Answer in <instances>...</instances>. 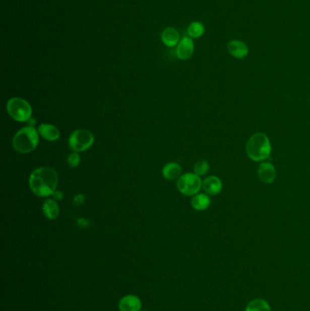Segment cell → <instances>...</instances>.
<instances>
[{
  "label": "cell",
  "mask_w": 310,
  "mask_h": 311,
  "mask_svg": "<svg viewBox=\"0 0 310 311\" xmlns=\"http://www.w3.org/2000/svg\"><path fill=\"white\" fill-rule=\"evenodd\" d=\"M58 175L56 170L48 167H38L29 176V188L37 197L46 198L56 191Z\"/></svg>",
  "instance_id": "1"
},
{
  "label": "cell",
  "mask_w": 310,
  "mask_h": 311,
  "mask_svg": "<svg viewBox=\"0 0 310 311\" xmlns=\"http://www.w3.org/2000/svg\"><path fill=\"white\" fill-rule=\"evenodd\" d=\"M271 150L272 148L269 137L263 132L255 133L250 137L245 145L247 157L255 162H261L269 158Z\"/></svg>",
  "instance_id": "2"
},
{
  "label": "cell",
  "mask_w": 310,
  "mask_h": 311,
  "mask_svg": "<svg viewBox=\"0 0 310 311\" xmlns=\"http://www.w3.org/2000/svg\"><path fill=\"white\" fill-rule=\"evenodd\" d=\"M39 143L38 130L28 126L19 130L13 138L12 145L19 153L28 154L37 149Z\"/></svg>",
  "instance_id": "3"
},
{
  "label": "cell",
  "mask_w": 310,
  "mask_h": 311,
  "mask_svg": "<svg viewBox=\"0 0 310 311\" xmlns=\"http://www.w3.org/2000/svg\"><path fill=\"white\" fill-rule=\"evenodd\" d=\"M7 110L10 116L18 122H27L31 119L32 107L30 104L21 98H12L7 104Z\"/></svg>",
  "instance_id": "4"
},
{
  "label": "cell",
  "mask_w": 310,
  "mask_h": 311,
  "mask_svg": "<svg viewBox=\"0 0 310 311\" xmlns=\"http://www.w3.org/2000/svg\"><path fill=\"white\" fill-rule=\"evenodd\" d=\"M202 185L203 181L201 180V177L196 173H185L181 175L176 181V186L179 192L188 197L199 194Z\"/></svg>",
  "instance_id": "5"
},
{
  "label": "cell",
  "mask_w": 310,
  "mask_h": 311,
  "mask_svg": "<svg viewBox=\"0 0 310 311\" xmlns=\"http://www.w3.org/2000/svg\"><path fill=\"white\" fill-rule=\"evenodd\" d=\"M95 138L90 131L87 130H77L70 135L69 145L74 152H84L92 147Z\"/></svg>",
  "instance_id": "6"
},
{
  "label": "cell",
  "mask_w": 310,
  "mask_h": 311,
  "mask_svg": "<svg viewBox=\"0 0 310 311\" xmlns=\"http://www.w3.org/2000/svg\"><path fill=\"white\" fill-rule=\"evenodd\" d=\"M194 49V42L191 37H183L176 47V56L181 60H188L193 55Z\"/></svg>",
  "instance_id": "7"
},
{
  "label": "cell",
  "mask_w": 310,
  "mask_h": 311,
  "mask_svg": "<svg viewBox=\"0 0 310 311\" xmlns=\"http://www.w3.org/2000/svg\"><path fill=\"white\" fill-rule=\"evenodd\" d=\"M258 176L265 184H271L277 176L276 167L270 162L260 163L258 168Z\"/></svg>",
  "instance_id": "8"
},
{
  "label": "cell",
  "mask_w": 310,
  "mask_h": 311,
  "mask_svg": "<svg viewBox=\"0 0 310 311\" xmlns=\"http://www.w3.org/2000/svg\"><path fill=\"white\" fill-rule=\"evenodd\" d=\"M202 189L208 195H218L222 191V181L218 176H208L203 181Z\"/></svg>",
  "instance_id": "9"
},
{
  "label": "cell",
  "mask_w": 310,
  "mask_h": 311,
  "mask_svg": "<svg viewBox=\"0 0 310 311\" xmlns=\"http://www.w3.org/2000/svg\"><path fill=\"white\" fill-rule=\"evenodd\" d=\"M227 51L232 56L242 59L249 54V47L240 40H231L227 44Z\"/></svg>",
  "instance_id": "10"
},
{
  "label": "cell",
  "mask_w": 310,
  "mask_h": 311,
  "mask_svg": "<svg viewBox=\"0 0 310 311\" xmlns=\"http://www.w3.org/2000/svg\"><path fill=\"white\" fill-rule=\"evenodd\" d=\"M37 130H38L39 135L47 141L54 142L60 138L59 130L55 126L51 125V124H46H46H41L38 127Z\"/></svg>",
  "instance_id": "11"
},
{
  "label": "cell",
  "mask_w": 310,
  "mask_h": 311,
  "mask_svg": "<svg viewBox=\"0 0 310 311\" xmlns=\"http://www.w3.org/2000/svg\"><path fill=\"white\" fill-rule=\"evenodd\" d=\"M118 306L120 311H139L141 308V300L135 295H128L121 298Z\"/></svg>",
  "instance_id": "12"
},
{
  "label": "cell",
  "mask_w": 310,
  "mask_h": 311,
  "mask_svg": "<svg viewBox=\"0 0 310 311\" xmlns=\"http://www.w3.org/2000/svg\"><path fill=\"white\" fill-rule=\"evenodd\" d=\"M161 40L164 43V45H166L167 47H174L177 46L180 41V36L176 28L169 27L163 30L162 34H161Z\"/></svg>",
  "instance_id": "13"
},
{
  "label": "cell",
  "mask_w": 310,
  "mask_h": 311,
  "mask_svg": "<svg viewBox=\"0 0 310 311\" xmlns=\"http://www.w3.org/2000/svg\"><path fill=\"white\" fill-rule=\"evenodd\" d=\"M191 207L198 211H203L209 208L211 204V199L208 194L199 193L195 195L191 200Z\"/></svg>",
  "instance_id": "14"
},
{
  "label": "cell",
  "mask_w": 310,
  "mask_h": 311,
  "mask_svg": "<svg viewBox=\"0 0 310 311\" xmlns=\"http://www.w3.org/2000/svg\"><path fill=\"white\" fill-rule=\"evenodd\" d=\"M163 176L168 180H174L178 179L182 173V167L177 163L170 162L167 163L165 167H163Z\"/></svg>",
  "instance_id": "15"
},
{
  "label": "cell",
  "mask_w": 310,
  "mask_h": 311,
  "mask_svg": "<svg viewBox=\"0 0 310 311\" xmlns=\"http://www.w3.org/2000/svg\"><path fill=\"white\" fill-rule=\"evenodd\" d=\"M43 214L48 219H56L59 215V207L55 200H46L42 207Z\"/></svg>",
  "instance_id": "16"
},
{
  "label": "cell",
  "mask_w": 310,
  "mask_h": 311,
  "mask_svg": "<svg viewBox=\"0 0 310 311\" xmlns=\"http://www.w3.org/2000/svg\"><path fill=\"white\" fill-rule=\"evenodd\" d=\"M205 33V27L203 24L199 21L192 22L188 28V34L191 38H199L202 37Z\"/></svg>",
  "instance_id": "17"
},
{
  "label": "cell",
  "mask_w": 310,
  "mask_h": 311,
  "mask_svg": "<svg viewBox=\"0 0 310 311\" xmlns=\"http://www.w3.org/2000/svg\"><path fill=\"white\" fill-rule=\"evenodd\" d=\"M245 311H271L269 303L264 299H254L246 306Z\"/></svg>",
  "instance_id": "18"
},
{
  "label": "cell",
  "mask_w": 310,
  "mask_h": 311,
  "mask_svg": "<svg viewBox=\"0 0 310 311\" xmlns=\"http://www.w3.org/2000/svg\"><path fill=\"white\" fill-rule=\"evenodd\" d=\"M194 173H196L197 175L200 176H204L206 175L209 170V164L207 160H204V159H200L198 160L197 162L195 163Z\"/></svg>",
  "instance_id": "19"
},
{
  "label": "cell",
  "mask_w": 310,
  "mask_h": 311,
  "mask_svg": "<svg viewBox=\"0 0 310 311\" xmlns=\"http://www.w3.org/2000/svg\"><path fill=\"white\" fill-rule=\"evenodd\" d=\"M67 161H68V164L70 167H77L80 164L81 158H80V156L78 152H73L68 157Z\"/></svg>",
  "instance_id": "20"
},
{
  "label": "cell",
  "mask_w": 310,
  "mask_h": 311,
  "mask_svg": "<svg viewBox=\"0 0 310 311\" xmlns=\"http://www.w3.org/2000/svg\"><path fill=\"white\" fill-rule=\"evenodd\" d=\"M85 201H86L85 196L83 194H81V193H79V194H77V195L75 196L74 199H73V204L76 207H79V206L83 205L85 203Z\"/></svg>",
  "instance_id": "21"
},
{
  "label": "cell",
  "mask_w": 310,
  "mask_h": 311,
  "mask_svg": "<svg viewBox=\"0 0 310 311\" xmlns=\"http://www.w3.org/2000/svg\"><path fill=\"white\" fill-rule=\"evenodd\" d=\"M90 225V222H89V220L88 219H86V218H79V220H78V226H79L80 228H86L87 227H88Z\"/></svg>",
  "instance_id": "22"
},
{
  "label": "cell",
  "mask_w": 310,
  "mask_h": 311,
  "mask_svg": "<svg viewBox=\"0 0 310 311\" xmlns=\"http://www.w3.org/2000/svg\"><path fill=\"white\" fill-rule=\"evenodd\" d=\"M52 197H53V199L55 200H62L64 199V194H63L62 191H57V190H56V191L52 194Z\"/></svg>",
  "instance_id": "23"
}]
</instances>
